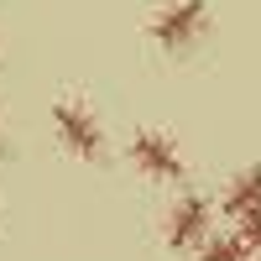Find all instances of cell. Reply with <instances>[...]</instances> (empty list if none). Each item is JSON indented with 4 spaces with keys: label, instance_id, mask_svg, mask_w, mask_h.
Wrapping results in <instances>:
<instances>
[{
    "label": "cell",
    "instance_id": "obj_1",
    "mask_svg": "<svg viewBox=\"0 0 261 261\" xmlns=\"http://www.w3.org/2000/svg\"><path fill=\"white\" fill-rule=\"evenodd\" d=\"M204 27H209L204 0H178V6H162L157 16H151V37H157L167 53H183V47H193V42L204 37Z\"/></svg>",
    "mask_w": 261,
    "mask_h": 261
},
{
    "label": "cell",
    "instance_id": "obj_2",
    "mask_svg": "<svg viewBox=\"0 0 261 261\" xmlns=\"http://www.w3.org/2000/svg\"><path fill=\"white\" fill-rule=\"evenodd\" d=\"M53 125H58V141L73 151V157H84V162H94L99 151H105V136H99V125H94V115L89 110H79L73 99H63V105H53Z\"/></svg>",
    "mask_w": 261,
    "mask_h": 261
},
{
    "label": "cell",
    "instance_id": "obj_3",
    "mask_svg": "<svg viewBox=\"0 0 261 261\" xmlns=\"http://www.w3.org/2000/svg\"><path fill=\"white\" fill-rule=\"evenodd\" d=\"M130 162H136L146 178H157V183H178V178H183L178 146H172L167 136H157V130H141V136L130 141Z\"/></svg>",
    "mask_w": 261,
    "mask_h": 261
},
{
    "label": "cell",
    "instance_id": "obj_4",
    "mask_svg": "<svg viewBox=\"0 0 261 261\" xmlns=\"http://www.w3.org/2000/svg\"><path fill=\"white\" fill-rule=\"evenodd\" d=\"M204 230H209V204L199 199V193H188V199L167 214V246H199L204 241Z\"/></svg>",
    "mask_w": 261,
    "mask_h": 261
},
{
    "label": "cell",
    "instance_id": "obj_5",
    "mask_svg": "<svg viewBox=\"0 0 261 261\" xmlns=\"http://www.w3.org/2000/svg\"><path fill=\"white\" fill-rule=\"evenodd\" d=\"M225 209L241 220L246 209H261V167H251V172H241V178L230 183V193H225Z\"/></svg>",
    "mask_w": 261,
    "mask_h": 261
},
{
    "label": "cell",
    "instance_id": "obj_6",
    "mask_svg": "<svg viewBox=\"0 0 261 261\" xmlns=\"http://www.w3.org/2000/svg\"><path fill=\"white\" fill-rule=\"evenodd\" d=\"M199 261H246V241H209Z\"/></svg>",
    "mask_w": 261,
    "mask_h": 261
},
{
    "label": "cell",
    "instance_id": "obj_7",
    "mask_svg": "<svg viewBox=\"0 0 261 261\" xmlns=\"http://www.w3.org/2000/svg\"><path fill=\"white\" fill-rule=\"evenodd\" d=\"M241 241H246V251H261V209L241 214Z\"/></svg>",
    "mask_w": 261,
    "mask_h": 261
}]
</instances>
